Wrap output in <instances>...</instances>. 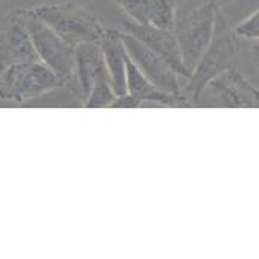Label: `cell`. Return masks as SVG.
I'll return each instance as SVG.
<instances>
[{"instance_id":"obj_13","label":"cell","mask_w":259,"mask_h":259,"mask_svg":"<svg viewBox=\"0 0 259 259\" xmlns=\"http://www.w3.org/2000/svg\"><path fill=\"white\" fill-rule=\"evenodd\" d=\"M116 5L139 25H150L154 0H114Z\"/></svg>"},{"instance_id":"obj_5","label":"cell","mask_w":259,"mask_h":259,"mask_svg":"<svg viewBox=\"0 0 259 259\" xmlns=\"http://www.w3.org/2000/svg\"><path fill=\"white\" fill-rule=\"evenodd\" d=\"M20 17L31 35L40 61H43L63 82L69 84L75 75V48L67 45L55 31H52L32 8L19 10Z\"/></svg>"},{"instance_id":"obj_3","label":"cell","mask_w":259,"mask_h":259,"mask_svg":"<svg viewBox=\"0 0 259 259\" xmlns=\"http://www.w3.org/2000/svg\"><path fill=\"white\" fill-rule=\"evenodd\" d=\"M218 11L220 8L215 0H207L176 22L174 32L179 41L182 61L189 75L212 41Z\"/></svg>"},{"instance_id":"obj_9","label":"cell","mask_w":259,"mask_h":259,"mask_svg":"<svg viewBox=\"0 0 259 259\" xmlns=\"http://www.w3.org/2000/svg\"><path fill=\"white\" fill-rule=\"evenodd\" d=\"M122 29L128 34H132L133 37H136L147 48L154 51L163 60H166L179 75H182L183 78L191 76L182 61V54H180V48H179V41H177L174 29L171 31V29L154 28L150 25H139L133 20H125L122 23Z\"/></svg>"},{"instance_id":"obj_11","label":"cell","mask_w":259,"mask_h":259,"mask_svg":"<svg viewBox=\"0 0 259 259\" xmlns=\"http://www.w3.org/2000/svg\"><path fill=\"white\" fill-rule=\"evenodd\" d=\"M104 63L111 81V87L116 96L126 93V49L122 41L120 31L107 29L102 40L99 41Z\"/></svg>"},{"instance_id":"obj_4","label":"cell","mask_w":259,"mask_h":259,"mask_svg":"<svg viewBox=\"0 0 259 259\" xmlns=\"http://www.w3.org/2000/svg\"><path fill=\"white\" fill-rule=\"evenodd\" d=\"M64 82L40 60L0 69V99L25 102L63 87Z\"/></svg>"},{"instance_id":"obj_10","label":"cell","mask_w":259,"mask_h":259,"mask_svg":"<svg viewBox=\"0 0 259 259\" xmlns=\"http://www.w3.org/2000/svg\"><path fill=\"white\" fill-rule=\"evenodd\" d=\"M104 70L105 63L99 43H82L75 48V75L70 82L76 84L75 92L81 98L82 104Z\"/></svg>"},{"instance_id":"obj_6","label":"cell","mask_w":259,"mask_h":259,"mask_svg":"<svg viewBox=\"0 0 259 259\" xmlns=\"http://www.w3.org/2000/svg\"><path fill=\"white\" fill-rule=\"evenodd\" d=\"M120 35H122V41L125 45L128 57L135 61V64L141 69V72L150 79V82L153 85H156L157 89H160L166 93L185 98L183 96V82L186 78L179 75L166 60H163L160 55H157L150 48H147L142 41H139L132 34L122 31Z\"/></svg>"},{"instance_id":"obj_8","label":"cell","mask_w":259,"mask_h":259,"mask_svg":"<svg viewBox=\"0 0 259 259\" xmlns=\"http://www.w3.org/2000/svg\"><path fill=\"white\" fill-rule=\"evenodd\" d=\"M204 92L210 93L209 102L220 107H259V89L254 87L238 67L218 75L209 82Z\"/></svg>"},{"instance_id":"obj_15","label":"cell","mask_w":259,"mask_h":259,"mask_svg":"<svg viewBox=\"0 0 259 259\" xmlns=\"http://www.w3.org/2000/svg\"><path fill=\"white\" fill-rule=\"evenodd\" d=\"M144 102L141 99H138L136 96L130 95V93H125V95H120V96H116V99L113 101L111 107H123V108H136V107H141Z\"/></svg>"},{"instance_id":"obj_2","label":"cell","mask_w":259,"mask_h":259,"mask_svg":"<svg viewBox=\"0 0 259 259\" xmlns=\"http://www.w3.org/2000/svg\"><path fill=\"white\" fill-rule=\"evenodd\" d=\"M32 11L72 48L82 43H99L107 31L95 14L73 2L41 5Z\"/></svg>"},{"instance_id":"obj_14","label":"cell","mask_w":259,"mask_h":259,"mask_svg":"<svg viewBox=\"0 0 259 259\" xmlns=\"http://www.w3.org/2000/svg\"><path fill=\"white\" fill-rule=\"evenodd\" d=\"M238 38L259 41V8L233 28Z\"/></svg>"},{"instance_id":"obj_1","label":"cell","mask_w":259,"mask_h":259,"mask_svg":"<svg viewBox=\"0 0 259 259\" xmlns=\"http://www.w3.org/2000/svg\"><path fill=\"white\" fill-rule=\"evenodd\" d=\"M236 38L238 37L227 17L220 10L212 41L192 70L191 76L183 82V96L189 105H200L201 96L209 82L223 72L238 67L239 46Z\"/></svg>"},{"instance_id":"obj_12","label":"cell","mask_w":259,"mask_h":259,"mask_svg":"<svg viewBox=\"0 0 259 259\" xmlns=\"http://www.w3.org/2000/svg\"><path fill=\"white\" fill-rule=\"evenodd\" d=\"M116 99V93L111 87V81H110V76H108V72H107V67L105 70L99 75V78L96 79L89 98L84 101V107H111L113 101Z\"/></svg>"},{"instance_id":"obj_7","label":"cell","mask_w":259,"mask_h":259,"mask_svg":"<svg viewBox=\"0 0 259 259\" xmlns=\"http://www.w3.org/2000/svg\"><path fill=\"white\" fill-rule=\"evenodd\" d=\"M40 60L19 10L0 16V69Z\"/></svg>"}]
</instances>
